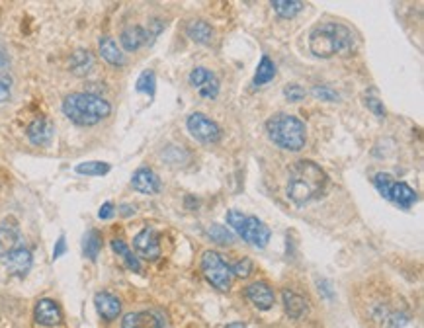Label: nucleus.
<instances>
[{"mask_svg":"<svg viewBox=\"0 0 424 328\" xmlns=\"http://www.w3.org/2000/svg\"><path fill=\"white\" fill-rule=\"evenodd\" d=\"M246 297H248V301L255 305L257 309H260V311H268V309H272V305H274V291L270 290V285L268 283H264V281H255V283H250L248 288H246Z\"/></svg>","mask_w":424,"mask_h":328,"instance_id":"12","label":"nucleus"},{"mask_svg":"<svg viewBox=\"0 0 424 328\" xmlns=\"http://www.w3.org/2000/svg\"><path fill=\"white\" fill-rule=\"evenodd\" d=\"M6 63H8V59H6V55L0 51V69H2V67H6Z\"/></svg>","mask_w":424,"mask_h":328,"instance_id":"41","label":"nucleus"},{"mask_svg":"<svg viewBox=\"0 0 424 328\" xmlns=\"http://www.w3.org/2000/svg\"><path fill=\"white\" fill-rule=\"evenodd\" d=\"M112 250L123 258V262H126V266H128L129 270H133V272H141V264H139V260L133 256V253L129 250V246L123 242V240H119V239L112 240Z\"/></svg>","mask_w":424,"mask_h":328,"instance_id":"27","label":"nucleus"},{"mask_svg":"<svg viewBox=\"0 0 424 328\" xmlns=\"http://www.w3.org/2000/svg\"><path fill=\"white\" fill-rule=\"evenodd\" d=\"M64 115L77 126H94L108 117L112 112L110 102L92 92H75L69 94L63 102Z\"/></svg>","mask_w":424,"mask_h":328,"instance_id":"3","label":"nucleus"},{"mask_svg":"<svg viewBox=\"0 0 424 328\" xmlns=\"http://www.w3.org/2000/svg\"><path fill=\"white\" fill-rule=\"evenodd\" d=\"M227 328H248V327L243 325V323H231V325H227Z\"/></svg>","mask_w":424,"mask_h":328,"instance_id":"42","label":"nucleus"},{"mask_svg":"<svg viewBox=\"0 0 424 328\" xmlns=\"http://www.w3.org/2000/svg\"><path fill=\"white\" fill-rule=\"evenodd\" d=\"M133 246L137 254L145 258V260H156L161 258V239L156 235V231L151 227L143 229L141 233L135 235L133 239Z\"/></svg>","mask_w":424,"mask_h":328,"instance_id":"8","label":"nucleus"},{"mask_svg":"<svg viewBox=\"0 0 424 328\" xmlns=\"http://www.w3.org/2000/svg\"><path fill=\"white\" fill-rule=\"evenodd\" d=\"M283 307H285V313L290 315V318H301V316L307 315V301L292 290H283L282 293Z\"/></svg>","mask_w":424,"mask_h":328,"instance_id":"19","label":"nucleus"},{"mask_svg":"<svg viewBox=\"0 0 424 328\" xmlns=\"http://www.w3.org/2000/svg\"><path fill=\"white\" fill-rule=\"evenodd\" d=\"M354 47V36L346 25L321 24L315 27L309 36V49L315 57L321 59H331L336 55H348Z\"/></svg>","mask_w":424,"mask_h":328,"instance_id":"2","label":"nucleus"},{"mask_svg":"<svg viewBox=\"0 0 424 328\" xmlns=\"http://www.w3.org/2000/svg\"><path fill=\"white\" fill-rule=\"evenodd\" d=\"M119 41L123 45L126 51H137L139 47H143L147 43V30H143L141 25H131V27H126L119 36Z\"/></svg>","mask_w":424,"mask_h":328,"instance_id":"20","label":"nucleus"},{"mask_svg":"<svg viewBox=\"0 0 424 328\" xmlns=\"http://www.w3.org/2000/svg\"><path fill=\"white\" fill-rule=\"evenodd\" d=\"M78 174H84V176H104L110 172V164L100 163V161H92V163H82L78 164L77 168Z\"/></svg>","mask_w":424,"mask_h":328,"instance_id":"28","label":"nucleus"},{"mask_svg":"<svg viewBox=\"0 0 424 328\" xmlns=\"http://www.w3.org/2000/svg\"><path fill=\"white\" fill-rule=\"evenodd\" d=\"M237 233L243 237L248 244L257 246V248H264L270 240V229L266 227L264 221H260L255 215H244L243 223L239 225Z\"/></svg>","mask_w":424,"mask_h":328,"instance_id":"7","label":"nucleus"},{"mask_svg":"<svg viewBox=\"0 0 424 328\" xmlns=\"http://www.w3.org/2000/svg\"><path fill=\"white\" fill-rule=\"evenodd\" d=\"M313 94H315L317 98H321L322 102H338V100H340L338 92L331 89V86H313Z\"/></svg>","mask_w":424,"mask_h":328,"instance_id":"32","label":"nucleus"},{"mask_svg":"<svg viewBox=\"0 0 424 328\" xmlns=\"http://www.w3.org/2000/svg\"><path fill=\"white\" fill-rule=\"evenodd\" d=\"M190 84L193 89L200 90V96L204 98H217L219 94V80L217 76L213 75L211 71H207L204 67H196L190 76H188Z\"/></svg>","mask_w":424,"mask_h":328,"instance_id":"9","label":"nucleus"},{"mask_svg":"<svg viewBox=\"0 0 424 328\" xmlns=\"http://www.w3.org/2000/svg\"><path fill=\"white\" fill-rule=\"evenodd\" d=\"M386 200L393 202L403 209H409V207H412V203L416 202V191L405 182H393L387 189Z\"/></svg>","mask_w":424,"mask_h":328,"instance_id":"14","label":"nucleus"},{"mask_svg":"<svg viewBox=\"0 0 424 328\" xmlns=\"http://www.w3.org/2000/svg\"><path fill=\"white\" fill-rule=\"evenodd\" d=\"M207 237L213 240L215 244H221V246H227V244H231L233 240H235L231 231L221 227V225H211V227L207 229Z\"/></svg>","mask_w":424,"mask_h":328,"instance_id":"29","label":"nucleus"},{"mask_svg":"<svg viewBox=\"0 0 424 328\" xmlns=\"http://www.w3.org/2000/svg\"><path fill=\"white\" fill-rule=\"evenodd\" d=\"M112 215H114V203L106 202L102 207H100V211H98V217H100V219H110Z\"/></svg>","mask_w":424,"mask_h":328,"instance_id":"37","label":"nucleus"},{"mask_svg":"<svg viewBox=\"0 0 424 328\" xmlns=\"http://www.w3.org/2000/svg\"><path fill=\"white\" fill-rule=\"evenodd\" d=\"M36 323L41 327H59L63 323V313L61 307L55 303L53 299H41L36 305Z\"/></svg>","mask_w":424,"mask_h":328,"instance_id":"10","label":"nucleus"},{"mask_svg":"<svg viewBox=\"0 0 424 328\" xmlns=\"http://www.w3.org/2000/svg\"><path fill=\"white\" fill-rule=\"evenodd\" d=\"M272 8L274 12L278 14L280 18H294L297 14L303 10V2H297V0H274L272 2Z\"/></svg>","mask_w":424,"mask_h":328,"instance_id":"26","label":"nucleus"},{"mask_svg":"<svg viewBox=\"0 0 424 328\" xmlns=\"http://www.w3.org/2000/svg\"><path fill=\"white\" fill-rule=\"evenodd\" d=\"M2 262H4V266L8 268V272L10 274H14V276H26L27 272H30V268H32V253L27 250V248H24V246H18L16 250H12V253H8L4 258H2Z\"/></svg>","mask_w":424,"mask_h":328,"instance_id":"11","label":"nucleus"},{"mask_svg":"<svg viewBox=\"0 0 424 328\" xmlns=\"http://www.w3.org/2000/svg\"><path fill=\"white\" fill-rule=\"evenodd\" d=\"M163 27H165V24L161 22V20H153L151 24H149V32H147V41H153L161 32H163Z\"/></svg>","mask_w":424,"mask_h":328,"instance_id":"36","label":"nucleus"},{"mask_svg":"<svg viewBox=\"0 0 424 328\" xmlns=\"http://www.w3.org/2000/svg\"><path fill=\"white\" fill-rule=\"evenodd\" d=\"M69 65H71V71H73L75 75L84 76L92 71V67H94V57H92L91 51L78 49L73 53L71 63Z\"/></svg>","mask_w":424,"mask_h":328,"instance_id":"22","label":"nucleus"},{"mask_svg":"<svg viewBox=\"0 0 424 328\" xmlns=\"http://www.w3.org/2000/svg\"><path fill=\"white\" fill-rule=\"evenodd\" d=\"M154 86H156V78H154L153 71H145V73L137 78V92L153 96Z\"/></svg>","mask_w":424,"mask_h":328,"instance_id":"30","label":"nucleus"},{"mask_svg":"<svg viewBox=\"0 0 424 328\" xmlns=\"http://www.w3.org/2000/svg\"><path fill=\"white\" fill-rule=\"evenodd\" d=\"M20 246V231L18 225L12 221H2L0 223V258H4L8 253H12Z\"/></svg>","mask_w":424,"mask_h":328,"instance_id":"17","label":"nucleus"},{"mask_svg":"<svg viewBox=\"0 0 424 328\" xmlns=\"http://www.w3.org/2000/svg\"><path fill=\"white\" fill-rule=\"evenodd\" d=\"M283 96L290 102L297 104V102H301L305 98V90L301 89L299 84H287V86L283 89Z\"/></svg>","mask_w":424,"mask_h":328,"instance_id":"33","label":"nucleus"},{"mask_svg":"<svg viewBox=\"0 0 424 328\" xmlns=\"http://www.w3.org/2000/svg\"><path fill=\"white\" fill-rule=\"evenodd\" d=\"M27 139L32 141L34 145H49L53 139V124L45 117H38L34 119L30 127H27Z\"/></svg>","mask_w":424,"mask_h":328,"instance_id":"16","label":"nucleus"},{"mask_svg":"<svg viewBox=\"0 0 424 328\" xmlns=\"http://www.w3.org/2000/svg\"><path fill=\"white\" fill-rule=\"evenodd\" d=\"M407 323H409V316L401 315V313H393V315H389L386 318V325L389 328H401L405 327Z\"/></svg>","mask_w":424,"mask_h":328,"instance_id":"35","label":"nucleus"},{"mask_svg":"<svg viewBox=\"0 0 424 328\" xmlns=\"http://www.w3.org/2000/svg\"><path fill=\"white\" fill-rule=\"evenodd\" d=\"M186 126H188V131L192 133L193 139H198L200 143L211 145V143H217L221 139V127L204 114H192L188 117Z\"/></svg>","mask_w":424,"mask_h":328,"instance_id":"6","label":"nucleus"},{"mask_svg":"<svg viewBox=\"0 0 424 328\" xmlns=\"http://www.w3.org/2000/svg\"><path fill=\"white\" fill-rule=\"evenodd\" d=\"M366 106H368V108H370V110H372L373 114L377 115V117H381V119L386 117V108H384V102L379 100V98H375V96H368V98H366Z\"/></svg>","mask_w":424,"mask_h":328,"instance_id":"34","label":"nucleus"},{"mask_svg":"<svg viewBox=\"0 0 424 328\" xmlns=\"http://www.w3.org/2000/svg\"><path fill=\"white\" fill-rule=\"evenodd\" d=\"M10 98V86H8V80H2L0 78V102H6Z\"/></svg>","mask_w":424,"mask_h":328,"instance_id":"38","label":"nucleus"},{"mask_svg":"<svg viewBox=\"0 0 424 328\" xmlns=\"http://www.w3.org/2000/svg\"><path fill=\"white\" fill-rule=\"evenodd\" d=\"M64 250H67V244H64V237H59V240H57V244H55V250H53V258L57 260L61 254H64Z\"/></svg>","mask_w":424,"mask_h":328,"instance_id":"39","label":"nucleus"},{"mask_svg":"<svg viewBox=\"0 0 424 328\" xmlns=\"http://www.w3.org/2000/svg\"><path fill=\"white\" fill-rule=\"evenodd\" d=\"M121 328H165V323L161 316L151 311H139L123 316Z\"/></svg>","mask_w":424,"mask_h":328,"instance_id":"15","label":"nucleus"},{"mask_svg":"<svg viewBox=\"0 0 424 328\" xmlns=\"http://www.w3.org/2000/svg\"><path fill=\"white\" fill-rule=\"evenodd\" d=\"M202 270H204V276H206L207 281H209L213 288H217L219 291H227L231 288V266L223 260L221 254L213 253V250L204 253V256H202Z\"/></svg>","mask_w":424,"mask_h":328,"instance_id":"5","label":"nucleus"},{"mask_svg":"<svg viewBox=\"0 0 424 328\" xmlns=\"http://www.w3.org/2000/svg\"><path fill=\"white\" fill-rule=\"evenodd\" d=\"M100 55L104 57V61H108L114 67H123L126 65V55L121 53V49L117 47V43L112 38L100 39Z\"/></svg>","mask_w":424,"mask_h":328,"instance_id":"21","label":"nucleus"},{"mask_svg":"<svg viewBox=\"0 0 424 328\" xmlns=\"http://www.w3.org/2000/svg\"><path fill=\"white\" fill-rule=\"evenodd\" d=\"M94 305H96L98 315L102 316L104 320H116L119 313H121V301L108 291L96 293L94 295Z\"/></svg>","mask_w":424,"mask_h":328,"instance_id":"13","label":"nucleus"},{"mask_svg":"<svg viewBox=\"0 0 424 328\" xmlns=\"http://www.w3.org/2000/svg\"><path fill=\"white\" fill-rule=\"evenodd\" d=\"M276 76V65L272 63L270 57H262L260 59V63H258V69H257V75H255V86H262V84H268L272 78Z\"/></svg>","mask_w":424,"mask_h":328,"instance_id":"25","label":"nucleus"},{"mask_svg":"<svg viewBox=\"0 0 424 328\" xmlns=\"http://www.w3.org/2000/svg\"><path fill=\"white\" fill-rule=\"evenodd\" d=\"M100 250H102V235H100V231L91 229L82 239V253L89 260H96Z\"/></svg>","mask_w":424,"mask_h":328,"instance_id":"24","label":"nucleus"},{"mask_svg":"<svg viewBox=\"0 0 424 328\" xmlns=\"http://www.w3.org/2000/svg\"><path fill=\"white\" fill-rule=\"evenodd\" d=\"M266 131H268L272 143L278 145L283 151H301L305 147V141H307L305 124L296 115H274L266 124Z\"/></svg>","mask_w":424,"mask_h":328,"instance_id":"4","label":"nucleus"},{"mask_svg":"<svg viewBox=\"0 0 424 328\" xmlns=\"http://www.w3.org/2000/svg\"><path fill=\"white\" fill-rule=\"evenodd\" d=\"M231 272H233V276H239V278H248V276L252 274V260H248V258L239 260V262L231 268Z\"/></svg>","mask_w":424,"mask_h":328,"instance_id":"31","label":"nucleus"},{"mask_svg":"<svg viewBox=\"0 0 424 328\" xmlns=\"http://www.w3.org/2000/svg\"><path fill=\"white\" fill-rule=\"evenodd\" d=\"M131 186L141 194H156L161 191V178L151 168H139L131 178Z\"/></svg>","mask_w":424,"mask_h":328,"instance_id":"18","label":"nucleus"},{"mask_svg":"<svg viewBox=\"0 0 424 328\" xmlns=\"http://www.w3.org/2000/svg\"><path fill=\"white\" fill-rule=\"evenodd\" d=\"M186 34H188V38L196 41V43H209L211 38H213L211 25L204 22V20H193V22H190V24L186 25Z\"/></svg>","mask_w":424,"mask_h":328,"instance_id":"23","label":"nucleus"},{"mask_svg":"<svg viewBox=\"0 0 424 328\" xmlns=\"http://www.w3.org/2000/svg\"><path fill=\"white\" fill-rule=\"evenodd\" d=\"M329 176L319 164L313 161H297L290 168L287 178V198L296 205L313 202L327 189Z\"/></svg>","mask_w":424,"mask_h":328,"instance_id":"1","label":"nucleus"},{"mask_svg":"<svg viewBox=\"0 0 424 328\" xmlns=\"http://www.w3.org/2000/svg\"><path fill=\"white\" fill-rule=\"evenodd\" d=\"M133 213V207H129V205H121V215H126V217H128V215H131Z\"/></svg>","mask_w":424,"mask_h":328,"instance_id":"40","label":"nucleus"}]
</instances>
